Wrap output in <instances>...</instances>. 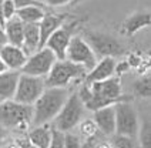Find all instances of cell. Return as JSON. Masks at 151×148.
Wrapping results in <instances>:
<instances>
[{
  "instance_id": "9a60e30c",
  "label": "cell",
  "mask_w": 151,
  "mask_h": 148,
  "mask_svg": "<svg viewBox=\"0 0 151 148\" xmlns=\"http://www.w3.org/2000/svg\"><path fill=\"white\" fill-rule=\"evenodd\" d=\"M151 23V14L148 10H138L127 17L123 23V30L127 36H134L137 32L148 27Z\"/></svg>"
},
{
  "instance_id": "ba28073f",
  "label": "cell",
  "mask_w": 151,
  "mask_h": 148,
  "mask_svg": "<svg viewBox=\"0 0 151 148\" xmlns=\"http://www.w3.org/2000/svg\"><path fill=\"white\" fill-rule=\"evenodd\" d=\"M66 58L76 63V64L83 66L87 71L91 70L94 64L97 63V60H99L96 53L90 47V44L84 40V37L81 34H74L70 39L67 51H66Z\"/></svg>"
},
{
  "instance_id": "836d02e7",
  "label": "cell",
  "mask_w": 151,
  "mask_h": 148,
  "mask_svg": "<svg viewBox=\"0 0 151 148\" xmlns=\"http://www.w3.org/2000/svg\"><path fill=\"white\" fill-rule=\"evenodd\" d=\"M1 1H3V0H0V3H1Z\"/></svg>"
},
{
  "instance_id": "ffe728a7",
  "label": "cell",
  "mask_w": 151,
  "mask_h": 148,
  "mask_svg": "<svg viewBox=\"0 0 151 148\" xmlns=\"http://www.w3.org/2000/svg\"><path fill=\"white\" fill-rule=\"evenodd\" d=\"M44 14H46V10L40 6H26L16 10V16L23 23H39Z\"/></svg>"
},
{
  "instance_id": "5b68a950",
  "label": "cell",
  "mask_w": 151,
  "mask_h": 148,
  "mask_svg": "<svg viewBox=\"0 0 151 148\" xmlns=\"http://www.w3.org/2000/svg\"><path fill=\"white\" fill-rule=\"evenodd\" d=\"M84 40L90 44L93 51L99 58L101 57H120L124 56L127 51L126 47L117 37L109 33L96 32V30H86L81 34Z\"/></svg>"
},
{
  "instance_id": "f1b7e54d",
  "label": "cell",
  "mask_w": 151,
  "mask_h": 148,
  "mask_svg": "<svg viewBox=\"0 0 151 148\" xmlns=\"http://www.w3.org/2000/svg\"><path fill=\"white\" fill-rule=\"evenodd\" d=\"M46 6H50V7H61V6H66L70 3H74V0H42Z\"/></svg>"
},
{
  "instance_id": "d6986e66",
  "label": "cell",
  "mask_w": 151,
  "mask_h": 148,
  "mask_svg": "<svg viewBox=\"0 0 151 148\" xmlns=\"http://www.w3.org/2000/svg\"><path fill=\"white\" fill-rule=\"evenodd\" d=\"M23 30H24V23L14 14L6 20L4 23V33H6V39L7 43L14 44V46H20L23 43Z\"/></svg>"
},
{
  "instance_id": "7402d4cb",
  "label": "cell",
  "mask_w": 151,
  "mask_h": 148,
  "mask_svg": "<svg viewBox=\"0 0 151 148\" xmlns=\"http://www.w3.org/2000/svg\"><path fill=\"white\" fill-rule=\"evenodd\" d=\"M137 144L143 148H148L151 144V127H150V121L148 120H144L140 121V127H138V131H137Z\"/></svg>"
},
{
  "instance_id": "4fadbf2b",
  "label": "cell",
  "mask_w": 151,
  "mask_h": 148,
  "mask_svg": "<svg viewBox=\"0 0 151 148\" xmlns=\"http://www.w3.org/2000/svg\"><path fill=\"white\" fill-rule=\"evenodd\" d=\"M0 58L4 61L9 70H22L27 60V54L20 46L4 43L0 46Z\"/></svg>"
},
{
  "instance_id": "f546056e",
  "label": "cell",
  "mask_w": 151,
  "mask_h": 148,
  "mask_svg": "<svg viewBox=\"0 0 151 148\" xmlns=\"http://www.w3.org/2000/svg\"><path fill=\"white\" fill-rule=\"evenodd\" d=\"M7 43V39H6V33H4V26L0 23V46Z\"/></svg>"
},
{
  "instance_id": "1f68e13d",
  "label": "cell",
  "mask_w": 151,
  "mask_h": 148,
  "mask_svg": "<svg viewBox=\"0 0 151 148\" xmlns=\"http://www.w3.org/2000/svg\"><path fill=\"white\" fill-rule=\"evenodd\" d=\"M6 70H9L7 67H6V64H4V61L0 58V73H3V71H6Z\"/></svg>"
},
{
  "instance_id": "8fae6325",
  "label": "cell",
  "mask_w": 151,
  "mask_h": 148,
  "mask_svg": "<svg viewBox=\"0 0 151 148\" xmlns=\"http://www.w3.org/2000/svg\"><path fill=\"white\" fill-rule=\"evenodd\" d=\"M93 121L96 123L99 132L109 138L116 132V111L114 104L106 106V107L97 108L93 111Z\"/></svg>"
},
{
  "instance_id": "ac0fdd59",
  "label": "cell",
  "mask_w": 151,
  "mask_h": 148,
  "mask_svg": "<svg viewBox=\"0 0 151 148\" xmlns=\"http://www.w3.org/2000/svg\"><path fill=\"white\" fill-rule=\"evenodd\" d=\"M20 70H6L0 73V98L10 100L14 97Z\"/></svg>"
},
{
  "instance_id": "7c38bea8",
  "label": "cell",
  "mask_w": 151,
  "mask_h": 148,
  "mask_svg": "<svg viewBox=\"0 0 151 148\" xmlns=\"http://www.w3.org/2000/svg\"><path fill=\"white\" fill-rule=\"evenodd\" d=\"M116 57H101L97 60V63L94 64L91 70H88L83 81L86 83H94V81H101L110 78L113 75H116Z\"/></svg>"
},
{
  "instance_id": "4dcf8cb0",
  "label": "cell",
  "mask_w": 151,
  "mask_h": 148,
  "mask_svg": "<svg viewBox=\"0 0 151 148\" xmlns=\"http://www.w3.org/2000/svg\"><path fill=\"white\" fill-rule=\"evenodd\" d=\"M6 134H7V130L6 128H3L1 125H0V142H1V140L6 137Z\"/></svg>"
},
{
  "instance_id": "9c48e42d",
  "label": "cell",
  "mask_w": 151,
  "mask_h": 148,
  "mask_svg": "<svg viewBox=\"0 0 151 148\" xmlns=\"http://www.w3.org/2000/svg\"><path fill=\"white\" fill-rule=\"evenodd\" d=\"M56 60H57V57L54 56V53L50 49H47L46 46L40 47L39 50H36L33 54L27 56V60H26L24 66L22 67L20 73L46 77Z\"/></svg>"
},
{
  "instance_id": "d4e9b609",
  "label": "cell",
  "mask_w": 151,
  "mask_h": 148,
  "mask_svg": "<svg viewBox=\"0 0 151 148\" xmlns=\"http://www.w3.org/2000/svg\"><path fill=\"white\" fill-rule=\"evenodd\" d=\"M50 148H64V132L51 125V137H50Z\"/></svg>"
},
{
  "instance_id": "277c9868",
  "label": "cell",
  "mask_w": 151,
  "mask_h": 148,
  "mask_svg": "<svg viewBox=\"0 0 151 148\" xmlns=\"http://www.w3.org/2000/svg\"><path fill=\"white\" fill-rule=\"evenodd\" d=\"M86 111H87V108L84 107V103L80 100L77 91H73V93L68 94L67 100L64 101L59 114L51 121L53 123L51 125L61 130L63 132L73 131L84 118Z\"/></svg>"
},
{
  "instance_id": "d6a6232c",
  "label": "cell",
  "mask_w": 151,
  "mask_h": 148,
  "mask_svg": "<svg viewBox=\"0 0 151 148\" xmlns=\"http://www.w3.org/2000/svg\"><path fill=\"white\" fill-rule=\"evenodd\" d=\"M74 1H76V3H78V1H81V0H74Z\"/></svg>"
},
{
  "instance_id": "44dd1931",
  "label": "cell",
  "mask_w": 151,
  "mask_h": 148,
  "mask_svg": "<svg viewBox=\"0 0 151 148\" xmlns=\"http://www.w3.org/2000/svg\"><path fill=\"white\" fill-rule=\"evenodd\" d=\"M133 91L137 97L140 98H150L151 96V84H150V75L145 74L143 77L137 78L133 83Z\"/></svg>"
},
{
  "instance_id": "30bf717a",
  "label": "cell",
  "mask_w": 151,
  "mask_h": 148,
  "mask_svg": "<svg viewBox=\"0 0 151 148\" xmlns=\"http://www.w3.org/2000/svg\"><path fill=\"white\" fill-rule=\"evenodd\" d=\"M74 26L76 23H73V24L63 23L54 33H51V36L44 43V46L54 53L57 60H64L66 58V51H67L70 39L74 36Z\"/></svg>"
},
{
  "instance_id": "7a4b0ae2",
  "label": "cell",
  "mask_w": 151,
  "mask_h": 148,
  "mask_svg": "<svg viewBox=\"0 0 151 148\" xmlns=\"http://www.w3.org/2000/svg\"><path fill=\"white\" fill-rule=\"evenodd\" d=\"M33 106L16 100L0 101V125L7 131H27L32 125Z\"/></svg>"
},
{
  "instance_id": "2e32d148",
  "label": "cell",
  "mask_w": 151,
  "mask_h": 148,
  "mask_svg": "<svg viewBox=\"0 0 151 148\" xmlns=\"http://www.w3.org/2000/svg\"><path fill=\"white\" fill-rule=\"evenodd\" d=\"M50 137H51V124H39L33 125V128H30V131L27 134V140L30 145L40 148H49L50 145Z\"/></svg>"
},
{
  "instance_id": "484cf974",
  "label": "cell",
  "mask_w": 151,
  "mask_h": 148,
  "mask_svg": "<svg viewBox=\"0 0 151 148\" xmlns=\"http://www.w3.org/2000/svg\"><path fill=\"white\" fill-rule=\"evenodd\" d=\"M1 10H3V16L7 20L10 17H13L16 14V4H14V0H3L1 1Z\"/></svg>"
},
{
  "instance_id": "e575fe53",
  "label": "cell",
  "mask_w": 151,
  "mask_h": 148,
  "mask_svg": "<svg viewBox=\"0 0 151 148\" xmlns=\"http://www.w3.org/2000/svg\"><path fill=\"white\" fill-rule=\"evenodd\" d=\"M0 101H1V98H0Z\"/></svg>"
},
{
  "instance_id": "cb8c5ba5",
  "label": "cell",
  "mask_w": 151,
  "mask_h": 148,
  "mask_svg": "<svg viewBox=\"0 0 151 148\" xmlns=\"http://www.w3.org/2000/svg\"><path fill=\"white\" fill-rule=\"evenodd\" d=\"M77 127L80 128L81 135H84L86 138H88V137H94V135H97V132H99V128H97L96 123L93 121V118L91 120H84L83 118Z\"/></svg>"
},
{
  "instance_id": "e0dca14e",
  "label": "cell",
  "mask_w": 151,
  "mask_h": 148,
  "mask_svg": "<svg viewBox=\"0 0 151 148\" xmlns=\"http://www.w3.org/2000/svg\"><path fill=\"white\" fill-rule=\"evenodd\" d=\"M22 49H23V51H24L27 56L33 54L36 50L40 49V33H39V23H24Z\"/></svg>"
},
{
  "instance_id": "3957f363",
  "label": "cell",
  "mask_w": 151,
  "mask_h": 148,
  "mask_svg": "<svg viewBox=\"0 0 151 148\" xmlns=\"http://www.w3.org/2000/svg\"><path fill=\"white\" fill-rule=\"evenodd\" d=\"M87 74V70L80 64H76L67 58L56 60L50 71L44 77L46 87H66L68 88L73 83H81Z\"/></svg>"
},
{
  "instance_id": "83f0119b",
  "label": "cell",
  "mask_w": 151,
  "mask_h": 148,
  "mask_svg": "<svg viewBox=\"0 0 151 148\" xmlns=\"http://www.w3.org/2000/svg\"><path fill=\"white\" fill-rule=\"evenodd\" d=\"M14 4L17 9L26 7V6H40V7L46 9V4L42 0H14Z\"/></svg>"
},
{
  "instance_id": "603a6c76",
  "label": "cell",
  "mask_w": 151,
  "mask_h": 148,
  "mask_svg": "<svg viewBox=\"0 0 151 148\" xmlns=\"http://www.w3.org/2000/svg\"><path fill=\"white\" fill-rule=\"evenodd\" d=\"M110 145L111 147H118V148H133L137 144V140L133 138V137H128V135H124V134H117L114 132L113 135H110Z\"/></svg>"
},
{
  "instance_id": "5bb4252c",
  "label": "cell",
  "mask_w": 151,
  "mask_h": 148,
  "mask_svg": "<svg viewBox=\"0 0 151 148\" xmlns=\"http://www.w3.org/2000/svg\"><path fill=\"white\" fill-rule=\"evenodd\" d=\"M66 23V14H54L46 13L43 19L39 22V33H40V47L44 46L46 40L54 33L60 26Z\"/></svg>"
},
{
  "instance_id": "8992f818",
  "label": "cell",
  "mask_w": 151,
  "mask_h": 148,
  "mask_svg": "<svg viewBox=\"0 0 151 148\" xmlns=\"http://www.w3.org/2000/svg\"><path fill=\"white\" fill-rule=\"evenodd\" d=\"M114 111H116V132L135 138L140 127V118L133 103H130L128 98L120 100L114 104Z\"/></svg>"
},
{
  "instance_id": "52a82bcc",
  "label": "cell",
  "mask_w": 151,
  "mask_h": 148,
  "mask_svg": "<svg viewBox=\"0 0 151 148\" xmlns=\"http://www.w3.org/2000/svg\"><path fill=\"white\" fill-rule=\"evenodd\" d=\"M44 88H46L44 77L20 73L13 100H16L19 103H23V104L33 106L34 101L39 98L40 94L44 91Z\"/></svg>"
},
{
  "instance_id": "6da1fadb",
  "label": "cell",
  "mask_w": 151,
  "mask_h": 148,
  "mask_svg": "<svg viewBox=\"0 0 151 148\" xmlns=\"http://www.w3.org/2000/svg\"><path fill=\"white\" fill-rule=\"evenodd\" d=\"M68 94L70 90L66 87H46L33 104L32 125L51 123L61 110Z\"/></svg>"
},
{
  "instance_id": "4316f807",
  "label": "cell",
  "mask_w": 151,
  "mask_h": 148,
  "mask_svg": "<svg viewBox=\"0 0 151 148\" xmlns=\"http://www.w3.org/2000/svg\"><path fill=\"white\" fill-rule=\"evenodd\" d=\"M81 145V140L76 135L74 132L71 131H67L64 132V147H80Z\"/></svg>"
}]
</instances>
